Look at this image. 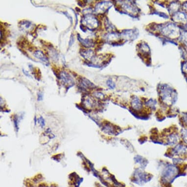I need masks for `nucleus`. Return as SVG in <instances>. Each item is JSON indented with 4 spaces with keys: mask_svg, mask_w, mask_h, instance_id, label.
Wrapping results in <instances>:
<instances>
[{
    "mask_svg": "<svg viewBox=\"0 0 187 187\" xmlns=\"http://www.w3.org/2000/svg\"><path fill=\"white\" fill-rule=\"evenodd\" d=\"M72 10L73 12H74V13H75V16H76V25H75V28H76V27H77V21H78V20H77V14H76V12H75V11H74L73 9H72Z\"/></svg>",
    "mask_w": 187,
    "mask_h": 187,
    "instance_id": "17",
    "label": "nucleus"
},
{
    "mask_svg": "<svg viewBox=\"0 0 187 187\" xmlns=\"http://www.w3.org/2000/svg\"><path fill=\"white\" fill-rule=\"evenodd\" d=\"M107 84L108 86V87H110L111 89H114L115 86V84H114V82H113V81L111 79L108 80Z\"/></svg>",
    "mask_w": 187,
    "mask_h": 187,
    "instance_id": "10",
    "label": "nucleus"
},
{
    "mask_svg": "<svg viewBox=\"0 0 187 187\" xmlns=\"http://www.w3.org/2000/svg\"><path fill=\"white\" fill-rule=\"evenodd\" d=\"M75 41V38H74V36L73 34H71L70 36V41H69V47H71L73 45V44L74 43Z\"/></svg>",
    "mask_w": 187,
    "mask_h": 187,
    "instance_id": "11",
    "label": "nucleus"
},
{
    "mask_svg": "<svg viewBox=\"0 0 187 187\" xmlns=\"http://www.w3.org/2000/svg\"><path fill=\"white\" fill-rule=\"evenodd\" d=\"M34 56L37 58L39 59V60L42 61L43 63L45 64L46 65H49V60L48 58L45 55V54L40 50H36L34 53Z\"/></svg>",
    "mask_w": 187,
    "mask_h": 187,
    "instance_id": "7",
    "label": "nucleus"
},
{
    "mask_svg": "<svg viewBox=\"0 0 187 187\" xmlns=\"http://www.w3.org/2000/svg\"><path fill=\"white\" fill-rule=\"evenodd\" d=\"M79 86L81 89H86L89 88H94L95 86L90 81L84 77H80L78 79Z\"/></svg>",
    "mask_w": 187,
    "mask_h": 187,
    "instance_id": "5",
    "label": "nucleus"
},
{
    "mask_svg": "<svg viewBox=\"0 0 187 187\" xmlns=\"http://www.w3.org/2000/svg\"><path fill=\"white\" fill-rule=\"evenodd\" d=\"M63 83L66 86V88L68 89L69 88L72 87L75 84V82L68 73L65 71H62L60 73V78Z\"/></svg>",
    "mask_w": 187,
    "mask_h": 187,
    "instance_id": "2",
    "label": "nucleus"
},
{
    "mask_svg": "<svg viewBox=\"0 0 187 187\" xmlns=\"http://www.w3.org/2000/svg\"><path fill=\"white\" fill-rule=\"evenodd\" d=\"M77 39L80 41V43L81 44L82 46L85 47V48H91L93 47L94 46V42L93 40L90 39L86 38L85 39H83L81 37L80 34H77Z\"/></svg>",
    "mask_w": 187,
    "mask_h": 187,
    "instance_id": "6",
    "label": "nucleus"
},
{
    "mask_svg": "<svg viewBox=\"0 0 187 187\" xmlns=\"http://www.w3.org/2000/svg\"><path fill=\"white\" fill-rule=\"evenodd\" d=\"M174 19L176 21L184 22L187 21V17L185 14L180 12L175 14L174 17Z\"/></svg>",
    "mask_w": 187,
    "mask_h": 187,
    "instance_id": "9",
    "label": "nucleus"
},
{
    "mask_svg": "<svg viewBox=\"0 0 187 187\" xmlns=\"http://www.w3.org/2000/svg\"><path fill=\"white\" fill-rule=\"evenodd\" d=\"M23 72L24 73L25 76H27L28 77H31V75H29V73H28V71H26L24 69H23Z\"/></svg>",
    "mask_w": 187,
    "mask_h": 187,
    "instance_id": "15",
    "label": "nucleus"
},
{
    "mask_svg": "<svg viewBox=\"0 0 187 187\" xmlns=\"http://www.w3.org/2000/svg\"><path fill=\"white\" fill-rule=\"evenodd\" d=\"M80 28L83 32H86V28H87L84 26H83V24H81V25L80 26Z\"/></svg>",
    "mask_w": 187,
    "mask_h": 187,
    "instance_id": "16",
    "label": "nucleus"
},
{
    "mask_svg": "<svg viewBox=\"0 0 187 187\" xmlns=\"http://www.w3.org/2000/svg\"><path fill=\"white\" fill-rule=\"evenodd\" d=\"M81 23L91 31L97 28L99 26L98 20L94 15L91 14L84 15L81 20Z\"/></svg>",
    "mask_w": 187,
    "mask_h": 187,
    "instance_id": "1",
    "label": "nucleus"
},
{
    "mask_svg": "<svg viewBox=\"0 0 187 187\" xmlns=\"http://www.w3.org/2000/svg\"><path fill=\"white\" fill-rule=\"evenodd\" d=\"M38 122H39V124L42 127H44L45 125V121H44V119L43 118L41 117L39 119H38Z\"/></svg>",
    "mask_w": 187,
    "mask_h": 187,
    "instance_id": "12",
    "label": "nucleus"
},
{
    "mask_svg": "<svg viewBox=\"0 0 187 187\" xmlns=\"http://www.w3.org/2000/svg\"><path fill=\"white\" fill-rule=\"evenodd\" d=\"M163 33L168 36H175L178 35V28L173 24H170L163 29Z\"/></svg>",
    "mask_w": 187,
    "mask_h": 187,
    "instance_id": "4",
    "label": "nucleus"
},
{
    "mask_svg": "<svg viewBox=\"0 0 187 187\" xmlns=\"http://www.w3.org/2000/svg\"><path fill=\"white\" fill-rule=\"evenodd\" d=\"M43 99V94L40 92H39L38 94V100L41 101Z\"/></svg>",
    "mask_w": 187,
    "mask_h": 187,
    "instance_id": "14",
    "label": "nucleus"
},
{
    "mask_svg": "<svg viewBox=\"0 0 187 187\" xmlns=\"http://www.w3.org/2000/svg\"><path fill=\"white\" fill-rule=\"evenodd\" d=\"M80 55L84 58L86 60H92V59L95 58V54L93 50H82L80 51Z\"/></svg>",
    "mask_w": 187,
    "mask_h": 187,
    "instance_id": "8",
    "label": "nucleus"
},
{
    "mask_svg": "<svg viewBox=\"0 0 187 187\" xmlns=\"http://www.w3.org/2000/svg\"><path fill=\"white\" fill-rule=\"evenodd\" d=\"M185 132H186V133H184V139H185V140L187 141V130Z\"/></svg>",
    "mask_w": 187,
    "mask_h": 187,
    "instance_id": "18",
    "label": "nucleus"
},
{
    "mask_svg": "<svg viewBox=\"0 0 187 187\" xmlns=\"http://www.w3.org/2000/svg\"><path fill=\"white\" fill-rule=\"evenodd\" d=\"M111 2H102L98 3L95 7V12L97 13H103L107 11L111 6Z\"/></svg>",
    "mask_w": 187,
    "mask_h": 187,
    "instance_id": "3",
    "label": "nucleus"
},
{
    "mask_svg": "<svg viewBox=\"0 0 187 187\" xmlns=\"http://www.w3.org/2000/svg\"><path fill=\"white\" fill-rule=\"evenodd\" d=\"M62 13H63L65 15V16H67V17L70 20V21H71V24H72V23H73L72 17H71V16H70V15L69 14V13H68V12H67V11H65V12H62Z\"/></svg>",
    "mask_w": 187,
    "mask_h": 187,
    "instance_id": "13",
    "label": "nucleus"
}]
</instances>
